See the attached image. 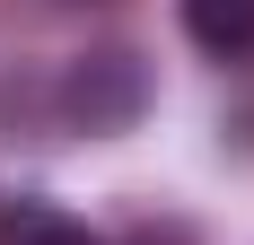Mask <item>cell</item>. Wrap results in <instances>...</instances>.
I'll return each instance as SVG.
<instances>
[{"instance_id": "cell-4", "label": "cell", "mask_w": 254, "mask_h": 245, "mask_svg": "<svg viewBox=\"0 0 254 245\" xmlns=\"http://www.w3.org/2000/svg\"><path fill=\"white\" fill-rule=\"evenodd\" d=\"M123 245H193V228H176V219H149V228H131Z\"/></svg>"}, {"instance_id": "cell-2", "label": "cell", "mask_w": 254, "mask_h": 245, "mask_svg": "<svg viewBox=\"0 0 254 245\" xmlns=\"http://www.w3.org/2000/svg\"><path fill=\"white\" fill-rule=\"evenodd\" d=\"M184 9V35L219 61H246L254 53V0H176Z\"/></svg>"}, {"instance_id": "cell-1", "label": "cell", "mask_w": 254, "mask_h": 245, "mask_svg": "<svg viewBox=\"0 0 254 245\" xmlns=\"http://www.w3.org/2000/svg\"><path fill=\"white\" fill-rule=\"evenodd\" d=\"M158 105V79L131 44H88L79 61H62V122L88 140H123L140 131V114Z\"/></svg>"}, {"instance_id": "cell-3", "label": "cell", "mask_w": 254, "mask_h": 245, "mask_svg": "<svg viewBox=\"0 0 254 245\" xmlns=\"http://www.w3.org/2000/svg\"><path fill=\"white\" fill-rule=\"evenodd\" d=\"M0 245H105L97 228L62 219V210H35V201H9L0 210Z\"/></svg>"}]
</instances>
